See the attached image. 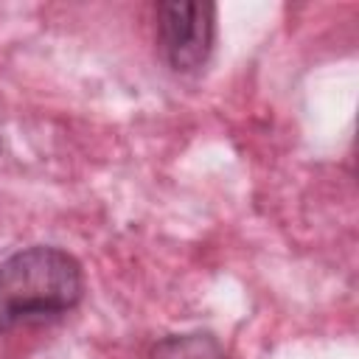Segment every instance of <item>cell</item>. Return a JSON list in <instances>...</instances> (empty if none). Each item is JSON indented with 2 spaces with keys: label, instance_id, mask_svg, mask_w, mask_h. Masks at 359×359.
<instances>
[{
  "label": "cell",
  "instance_id": "1",
  "mask_svg": "<svg viewBox=\"0 0 359 359\" xmlns=\"http://www.w3.org/2000/svg\"><path fill=\"white\" fill-rule=\"evenodd\" d=\"M84 294V275L59 247H28L0 264V331L67 314Z\"/></svg>",
  "mask_w": 359,
  "mask_h": 359
},
{
  "label": "cell",
  "instance_id": "2",
  "mask_svg": "<svg viewBox=\"0 0 359 359\" xmlns=\"http://www.w3.org/2000/svg\"><path fill=\"white\" fill-rule=\"evenodd\" d=\"M216 36V8L210 3H160L157 6V45L163 59L177 73L199 70Z\"/></svg>",
  "mask_w": 359,
  "mask_h": 359
},
{
  "label": "cell",
  "instance_id": "3",
  "mask_svg": "<svg viewBox=\"0 0 359 359\" xmlns=\"http://www.w3.org/2000/svg\"><path fill=\"white\" fill-rule=\"evenodd\" d=\"M154 359H224L210 337H171L154 348Z\"/></svg>",
  "mask_w": 359,
  "mask_h": 359
}]
</instances>
